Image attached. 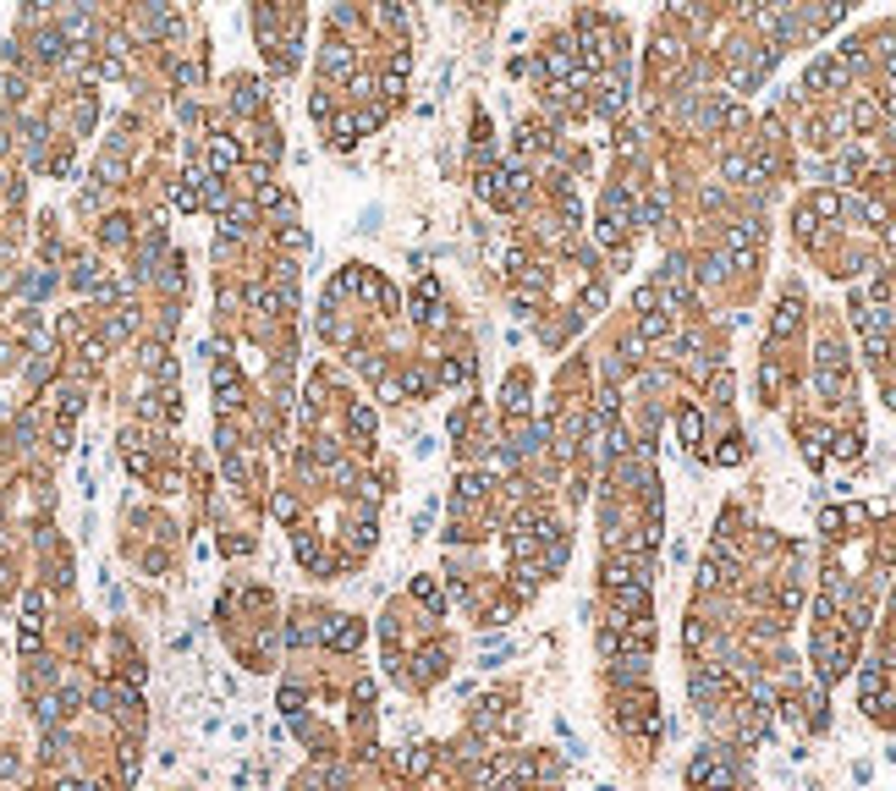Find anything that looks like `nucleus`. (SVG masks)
I'll list each match as a JSON object with an SVG mask.
<instances>
[{"mask_svg": "<svg viewBox=\"0 0 896 791\" xmlns=\"http://www.w3.org/2000/svg\"><path fill=\"white\" fill-rule=\"evenodd\" d=\"M688 780H693V786H704V791H731V780H737V775H731V764H726L715 748H704V753L688 764Z\"/></svg>", "mask_w": 896, "mask_h": 791, "instance_id": "obj_1", "label": "nucleus"}, {"mask_svg": "<svg viewBox=\"0 0 896 791\" xmlns=\"http://www.w3.org/2000/svg\"><path fill=\"white\" fill-rule=\"evenodd\" d=\"M847 83V66L841 61H814L809 66V88H841Z\"/></svg>", "mask_w": 896, "mask_h": 791, "instance_id": "obj_2", "label": "nucleus"}, {"mask_svg": "<svg viewBox=\"0 0 896 791\" xmlns=\"http://www.w3.org/2000/svg\"><path fill=\"white\" fill-rule=\"evenodd\" d=\"M797 324V297H787V302H781V313H775V335H787Z\"/></svg>", "mask_w": 896, "mask_h": 791, "instance_id": "obj_3", "label": "nucleus"}, {"mask_svg": "<svg viewBox=\"0 0 896 791\" xmlns=\"http://www.w3.org/2000/svg\"><path fill=\"white\" fill-rule=\"evenodd\" d=\"M698 429H704V423H698V413H693V407H688V413H682V418H676V435L688 440V445H693V440H698Z\"/></svg>", "mask_w": 896, "mask_h": 791, "instance_id": "obj_4", "label": "nucleus"}, {"mask_svg": "<svg viewBox=\"0 0 896 791\" xmlns=\"http://www.w3.org/2000/svg\"><path fill=\"white\" fill-rule=\"evenodd\" d=\"M347 66H352V55H347L341 44H330V50H325V72H347Z\"/></svg>", "mask_w": 896, "mask_h": 791, "instance_id": "obj_5", "label": "nucleus"}, {"mask_svg": "<svg viewBox=\"0 0 896 791\" xmlns=\"http://www.w3.org/2000/svg\"><path fill=\"white\" fill-rule=\"evenodd\" d=\"M413 594H418V599H429V610H440V588L429 583V577H418V583H413Z\"/></svg>", "mask_w": 896, "mask_h": 791, "instance_id": "obj_6", "label": "nucleus"}, {"mask_svg": "<svg viewBox=\"0 0 896 791\" xmlns=\"http://www.w3.org/2000/svg\"><path fill=\"white\" fill-rule=\"evenodd\" d=\"M237 160V143H226V138H215V165H231Z\"/></svg>", "mask_w": 896, "mask_h": 791, "instance_id": "obj_7", "label": "nucleus"}, {"mask_svg": "<svg viewBox=\"0 0 896 791\" xmlns=\"http://www.w3.org/2000/svg\"><path fill=\"white\" fill-rule=\"evenodd\" d=\"M369 423H374V418H369V407H352V429H357V435H369Z\"/></svg>", "mask_w": 896, "mask_h": 791, "instance_id": "obj_8", "label": "nucleus"}, {"mask_svg": "<svg viewBox=\"0 0 896 791\" xmlns=\"http://www.w3.org/2000/svg\"><path fill=\"white\" fill-rule=\"evenodd\" d=\"M61 791H88V786H83V780H61Z\"/></svg>", "mask_w": 896, "mask_h": 791, "instance_id": "obj_9", "label": "nucleus"}, {"mask_svg": "<svg viewBox=\"0 0 896 791\" xmlns=\"http://www.w3.org/2000/svg\"><path fill=\"white\" fill-rule=\"evenodd\" d=\"M885 110H891V116H896V88H891V99H885Z\"/></svg>", "mask_w": 896, "mask_h": 791, "instance_id": "obj_10", "label": "nucleus"}, {"mask_svg": "<svg viewBox=\"0 0 896 791\" xmlns=\"http://www.w3.org/2000/svg\"><path fill=\"white\" fill-rule=\"evenodd\" d=\"M891 407H896V391H891Z\"/></svg>", "mask_w": 896, "mask_h": 791, "instance_id": "obj_11", "label": "nucleus"}]
</instances>
